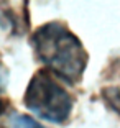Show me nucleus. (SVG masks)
I'll return each mask as SVG.
<instances>
[{"mask_svg": "<svg viewBox=\"0 0 120 128\" xmlns=\"http://www.w3.org/2000/svg\"><path fill=\"white\" fill-rule=\"evenodd\" d=\"M31 44L36 58L53 76L71 86L81 80L89 56L77 36L63 23L54 22L40 26L31 36Z\"/></svg>", "mask_w": 120, "mask_h": 128, "instance_id": "1", "label": "nucleus"}, {"mask_svg": "<svg viewBox=\"0 0 120 128\" xmlns=\"http://www.w3.org/2000/svg\"><path fill=\"white\" fill-rule=\"evenodd\" d=\"M26 108L41 120L61 125L69 118L72 110V97L54 79L48 69L35 72L23 97Z\"/></svg>", "mask_w": 120, "mask_h": 128, "instance_id": "2", "label": "nucleus"}, {"mask_svg": "<svg viewBox=\"0 0 120 128\" xmlns=\"http://www.w3.org/2000/svg\"><path fill=\"white\" fill-rule=\"evenodd\" d=\"M2 128H45L41 125L35 122L33 118L22 115L18 112H10L2 115V122H0Z\"/></svg>", "mask_w": 120, "mask_h": 128, "instance_id": "3", "label": "nucleus"}, {"mask_svg": "<svg viewBox=\"0 0 120 128\" xmlns=\"http://www.w3.org/2000/svg\"><path fill=\"white\" fill-rule=\"evenodd\" d=\"M7 82H8V71L7 68L2 62V58H0V117L5 115V110H7V100L4 98L5 89H7Z\"/></svg>", "mask_w": 120, "mask_h": 128, "instance_id": "4", "label": "nucleus"}]
</instances>
